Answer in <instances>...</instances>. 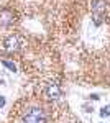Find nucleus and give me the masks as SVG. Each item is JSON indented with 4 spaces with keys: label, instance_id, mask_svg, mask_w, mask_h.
<instances>
[{
    "label": "nucleus",
    "instance_id": "obj_2",
    "mask_svg": "<svg viewBox=\"0 0 110 123\" xmlns=\"http://www.w3.org/2000/svg\"><path fill=\"white\" fill-rule=\"evenodd\" d=\"M21 44L23 43H21V39L18 36H8L2 43V49L7 51V53H15V51H18L20 48H21Z\"/></svg>",
    "mask_w": 110,
    "mask_h": 123
},
{
    "label": "nucleus",
    "instance_id": "obj_4",
    "mask_svg": "<svg viewBox=\"0 0 110 123\" xmlns=\"http://www.w3.org/2000/svg\"><path fill=\"white\" fill-rule=\"evenodd\" d=\"M105 115H110V107L104 108V112H102V117H105Z\"/></svg>",
    "mask_w": 110,
    "mask_h": 123
},
{
    "label": "nucleus",
    "instance_id": "obj_5",
    "mask_svg": "<svg viewBox=\"0 0 110 123\" xmlns=\"http://www.w3.org/2000/svg\"><path fill=\"white\" fill-rule=\"evenodd\" d=\"M3 104H5V98H3V97H0V107H2Z\"/></svg>",
    "mask_w": 110,
    "mask_h": 123
},
{
    "label": "nucleus",
    "instance_id": "obj_3",
    "mask_svg": "<svg viewBox=\"0 0 110 123\" xmlns=\"http://www.w3.org/2000/svg\"><path fill=\"white\" fill-rule=\"evenodd\" d=\"M45 94L49 98H59L61 97V89H59V85L56 84V82H49L45 87Z\"/></svg>",
    "mask_w": 110,
    "mask_h": 123
},
{
    "label": "nucleus",
    "instance_id": "obj_1",
    "mask_svg": "<svg viewBox=\"0 0 110 123\" xmlns=\"http://www.w3.org/2000/svg\"><path fill=\"white\" fill-rule=\"evenodd\" d=\"M20 123H48V115L39 107H28L20 117Z\"/></svg>",
    "mask_w": 110,
    "mask_h": 123
}]
</instances>
